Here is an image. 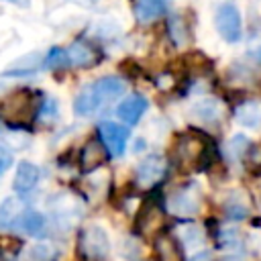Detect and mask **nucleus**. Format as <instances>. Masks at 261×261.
<instances>
[{
  "label": "nucleus",
  "mask_w": 261,
  "mask_h": 261,
  "mask_svg": "<svg viewBox=\"0 0 261 261\" xmlns=\"http://www.w3.org/2000/svg\"><path fill=\"white\" fill-rule=\"evenodd\" d=\"M41 98L31 88H18L0 100V120L14 130L31 128L41 114Z\"/></svg>",
  "instance_id": "f257e3e1"
},
{
  "label": "nucleus",
  "mask_w": 261,
  "mask_h": 261,
  "mask_svg": "<svg viewBox=\"0 0 261 261\" xmlns=\"http://www.w3.org/2000/svg\"><path fill=\"white\" fill-rule=\"evenodd\" d=\"M124 90H126L124 80H120L116 75H104V77L84 86L77 92V96L73 100V112L77 116H90L96 110H100L102 106H106L108 102L122 96Z\"/></svg>",
  "instance_id": "f03ea898"
},
{
  "label": "nucleus",
  "mask_w": 261,
  "mask_h": 261,
  "mask_svg": "<svg viewBox=\"0 0 261 261\" xmlns=\"http://www.w3.org/2000/svg\"><path fill=\"white\" fill-rule=\"evenodd\" d=\"M110 239L102 226H86L77 234V257L82 261H106Z\"/></svg>",
  "instance_id": "7ed1b4c3"
},
{
  "label": "nucleus",
  "mask_w": 261,
  "mask_h": 261,
  "mask_svg": "<svg viewBox=\"0 0 261 261\" xmlns=\"http://www.w3.org/2000/svg\"><path fill=\"white\" fill-rule=\"evenodd\" d=\"M214 24L218 35L226 43H239L243 37V22H241V12L232 2H222L216 8L214 14Z\"/></svg>",
  "instance_id": "20e7f679"
},
{
  "label": "nucleus",
  "mask_w": 261,
  "mask_h": 261,
  "mask_svg": "<svg viewBox=\"0 0 261 261\" xmlns=\"http://www.w3.org/2000/svg\"><path fill=\"white\" fill-rule=\"evenodd\" d=\"M98 137L104 143L110 157H120L126 151V143H128L130 133H128L126 126H122L118 122L104 120V122L98 124Z\"/></svg>",
  "instance_id": "39448f33"
},
{
  "label": "nucleus",
  "mask_w": 261,
  "mask_h": 261,
  "mask_svg": "<svg viewBox=\"0 0 261 261\" xmlns=\"http://www.w3.org/2000/svg\"><path fill=\"white\" fill-rule=\"evenodd\" d=\"M106 157H108V155H106L104 143H102L98 137L88 139V141L84 143L82 151H80V159H77L80 171H82V173H90V171L98 169V167L106 161Z\"/></svg>",
  "instance_id": "423d86ee"
},
{
  "label": "nucleus",
  "mask_w": 261,
  "mask_h": 261,
  "mask_svg": "<svg viewBox=\"0 0 261 261\" xmlns=\"http://www.w3.org/2000/svg\"><path fill=\"white\" fill-rule=\"evenodd\" d=\"M169 208L175 214H196L200 210V192L196 184H188L169 198Z\"/></svg>",
  "instance_id": "0eeeda50"
},
{
  "label": "nucleus",
  "mask_w": 261,
  "mask_h": 261,
  "mask_svg": "<svg viewBox=\"0 0 261 261\" xmlns=\"http://www.w3.org/2000/svg\"><path fill=\"white\" fill-rule=\"evenodd\" d=\"M147 108H149V102H147L145 96H141V94H130L128 98H124V100L118 104L116 114H118V118H120L126 126H133V124H137V122L141 120V116L145 114Z\"/></svg>",
  "instance_id": "6e6552de"
},
{
  "label": "nucleus",
  "mask_w": 261,
  "mask_h": 261,
  "mask_svg": "<svg viewBox=\"0 0 261 261\" xmlns=\"http://www.w3.org/2000/svg\"><path fill=\"white\" fill-rule=\"evenodd\" d=\"M39 177H41V169L31 163V161H20L16 165V173H14V179H12V188L14 192L18 194H29L37 184H39Z\"/></svg>",
  "instance_id": "1a4fd4ad"
},
{
  "label": "nucleus",
  "mask_w": 261,
  "mask_h": 261,
  "mask_svg": "<svg viewBox=\"0 0 261 261\" xmlns=\"http://www.w3.org/2000/svg\"><path fill=\"white\" fill-rule=\"evenodd\" d=\"M165 173V161L161 155H149L145 161L139 163L137 167V181L141 186H153L159 181Z\"/></svg>",
  "instance_id": "9d476101"
},
{
  "label": "nucleus",
  "mask_w": 261,
  "mask_h": 261,
  "mask_svg": "<svg viewBox=\"0 0 261 261\" xmlns=\"http://www.w3.org/2000/svg\"><path fill=\"white\" fill-rule=\"evenodd\" d=\"M69 61L75 67H94L100 61V53L94 45H90L88 41H75L69 45L67 49Z\"/></svg>",
  "instance_id": "9b49d317"
},
{
  "label": "nucleus",
  "mask_w": 261,
  "mask_h": 261,
  "mask_svg": "<svg viewBox=\"0 0 261 261\" xmlns=\"http://www.w3.org/2000/svg\"><path fill=\"white\" fill-rule=\"evenodd\" d=\"M155 253H157V261H186L181 243L169 232H161L155 239Z\"/></svg>",
  "instance_id": "f8f14e48"
},
{
  "label": "nucleus",
  "mask_w": 261,
  "mask_h": 261,
  "mask_svg": "<svg viewBox=\"0 0 261 261\" xmlns=\"http://www.w3.org/2000/svg\"><path fill=\"white\" fill-rule=\"evenodd\" d=\"M234 120L245 128L261 126V102L259 100H243L234 106Z\"/></svg>",
  "instance_id": "ddd939ff"
},
{
  "label": "nucleus",
  "mask_w": 261,
  "mask_h": 261,
  "mask_svg": "<svg viewBox=\"0 0 261 261\" xmlns=\"http://www.w3.org/2000/svg\"><path fill=\"white\" fill-rule=\"evenodd\" d=\"M171 0H137L135 4V14L141 22H149L155 20L159 16H163L169 8Z\"/></svg>",
  "instance_id": "4468645a"
},
{
  "label": "nucleus",
  "mask_w": 261,
  "mask_h": 261,
  "mask_svg": "<svg viewBox=\"0 0 261 261\" xmlns=\"http://www.w3.org/2000/svg\"><path fill=\"white\" fill-rule=\"evenodd\" d=\"M220 112H222L220 102L214 98H204L198 104H194V108H192V114L204 124H214L220 118Z\"/></svg>",
  "instance_id": "2eb2a0df"
},
{
  "label": "nucleus",
  "mask_w": 261,
  "mask_h": 261,
  "mask_svg": "<svg viewBox=\"0 0 261 261\" xmlns=\"http://www.w3.org/2000/svg\"><path fill=\"white\" fill-rule=\"evenodd\" d=\"M27 234L31 237H43L47 232V218L39 210H24L18 222Z\"/></svg>",
  "instance_id": "dca6fc26"
},
{
  "label": "nucleus",
  "mask_w": 261,
  "mask_h": 261,
  "mask_svg": "<svg viewBox=\"0 0 261 261\" xmlns=\"http://www.w3.org/2000/svg\"><path fill=\"white\" fill-rule=\"evenodd\" d=\"M22 204L16 200V198H8L2 202L0 206V228H10L14 226L16 222H20V216H22Z\"/></svg>",
  "instance_id": "f3484780"
},
{
  "label": "nucleus",
  "mask_w": 261,
  "mask_h": 261,
  "mask_svg": "<svg viewBox=\"0 0 261 261\" xmlns=\"http://www.w3.org/2000/svg\"><path fill=\"white\" fill-rule=\"evenodd\" d=\"M251 141L245 137V135H234L228 143H226V149H224V153H226V157L230 159V161H243L247 155H249V151H251Z\"/></svg>",
  "instance_id": "a211bd4d"
},
{
  "label": "nucleus",
  "mask_w": 261,
  "mask_h": 261,
  "mask_svg": "<svg viewBox=\"0 0 261 261\" xmlns=\"http://www.w3.org/2000/svg\"><path fill=\"white\" fill-rule=\"evenodd\" d=\"M57 257V249L47 243L33 245L24 251V261H53Z\"/></svg>",
  "instance_id": "6ab92c4d"
},
{
  "label": "nucleus",
  "mask_w": 261,
  "mask_h": 261,
  "mask_svg": "<svg viewBox=\"0 0 261 261\" xmlns=\"http://www.w3.org/2000/svg\"><path fill=\"white\" fill-rule=\"evenodd\" d=\"M39 65H41V57H39L37 53H35V55H27V57H22L18 63H14L10 69H6L4 75H29V73L37 71Z\"/></svg>",
  "instance_id": "aec40b11"
},
{
  "label": "nucleus",
  "mask_w": 261,
  "mask_h": 261,
  "mask_svg": "<svg viewBox=\"0 0 261 261\" xmlns=\"http://www.w3.org/2000/svg\"><path fill=\"white\" fill-rule=\"evenodd\" d=\"M224 214H226L230 220H245V218H249V206L241 200V196L232 194V196L224 202Z\"/></svg>",
  "instance_id": "412c9836"
},
{
  "label": "nucleus",
  "mask_w": 261,
  "mask_h": 261,
  "mask_svg": "<svg viewBox=\"0 0 261 261\" xmlns=\"http://www.w3.org/2000/svg\"><path fill=\"white\" fill-rule=\"evenodd\" d=\"M167 31H169V37H171V41L175 45H184L188 41V37H190L188 24L184 22L181 16H171L169 22H167Z\"/></svg>",
  "instance_id": "4be33fe9"
},
{
  "label": "nucleus",
  "mask_w": 261,
  "mask_h": 261,
  "mask_svg": "<svg viewBox=\"0 0 261 261\" xmlns=\"http://www.w3.org/2000/svg\"><path fill=\"white\" fill-rule=\"evenodd\" d=\"M45 65H47L49 69H63V67H69L71 61H69L67 49H61V47L49 49V53H47V57H45Z\"/></svg>",
  "instance_id": "5701e85b"
},
{
  "label": "nucleus",
  "mask_w": 261,
  "mask_h": 261,
  "mask_svg": "<svg viewBox=\"0 0 261 261\" xmlns=\"http://www.w3.org/2000/svg\"><path fill=\"white\" fill-rule=\"evenodd\" d=\"M12 161H14L12 151H10L6 145H0V175H2L4 171H8V169H10Z\"/></svg>",
  "instance_id": "b1692460"
},
{
  "label": "nucleus",
  "mask_w": 261,
  "mask_h": 261,
  "mask_svg": "<svg viewBox=\"0 0 261 261\" xmlns=\"http://www.w3.org/2000/svg\"><path fill=\"white\" fill-rule=\"evenodd\" d=\"M190 261H212V255L208 253V251H202V253H198V255H194Z\"/></svg>",
  "instance_id": "393cba45"
},
{
  "label": "nucleus",
  "mask_w": 261,
  "mask_h": 261,
  "mask_svg": "<svg viewBox=\"0 0 261 261\" xmlns=\"http://www.w3.org/2000/svg\"><path fill=\"white\" fill-rule=\"evenodd\" d=\"M6 2H10V4H16V6H20V8H27V6L31 4V0H6Z\"/></svg>",
  "instance_id": "a878e982"
}]
</instances>
